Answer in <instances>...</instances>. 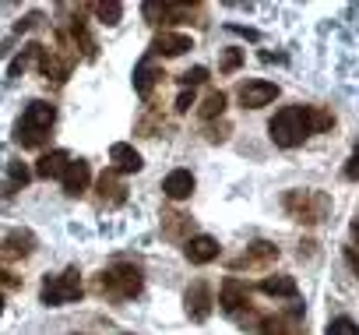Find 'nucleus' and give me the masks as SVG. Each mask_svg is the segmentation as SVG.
<instances>
[{
	"label": "nucleus",
	"instance_id": "nucleus-1",
	"mask_svg": "<svg viewBox=\"0 0 359 335\" xmlns=\"http://www.w3.org/2000/svg\"><path fill=\"white\" fill-rule=\"evenodd\" d=\"M53 124H57V106H50V103H43V99H32V103L25 106L22 120L15 124V141H18L22 148H39V145L50 138Z\"/></svg>",
	"mask_w": 359,
	"mask_h": 335
},
{
	"label": "nucleus",
	"instance_id": "nucleus-2",
	"mask_svg": "<svg viewBox=\"0 0 359 335\" xmlns=\"http://www.w3.org/2000/svg\"><path fill=\"white\" fill-rule=\"evenodd\" d=\"M95 289L102 296H113V300H130V296L141 293V268L130 265V261H116V265L99 272Z\"/></svg>",
	"mask_w": 359,
	"mask_h": 335
},
{
	"label": "nucleus",
	"instance_id": "nucleus-3",
	"mask_svg": "<svg viewBox=\"0 0 359 335\" xmlns=\"http://www.w3.org/2000/svg\"><path fill=\"white\" fill-rule=\"evenodd\" d=\"M268 134H271V141H275L278 148H296V145H303V138H310L303 106H282V110L271 117Z\"/></svg>",
	"mask_w": 359,
	"mask_h": 335
},
{
	"label": "nucleus",
	"instance_id": "nucleus-4",
	"mask_svg": "<svg viewBox=\"0 0 359 335\" xmlns=\"http://www.w3.org/2000/svg\"><path fill=\"white\" fill-rule=\"evenodd\" d=\"M81 293H85L81 272H78V268H64L60 275H46V279H43L39 300H43L46 307H64V303L81 300Z\"/></svg>",
	"mask_w": 359,
	"mask_h": 335
},
{
	"label": "nucleus",
	"instance_id": "nucleus-5",
	"mask_svg": "<svg viewBox=\"0 0 359 335\" xmlns=\"http://www.w3.org/2000/svg\"><path fill=\"white\" fill-rule=\"evenodd\" d=\"M327 209H331V202H327V195H320V191H289V195H285V212H289L296 223L313 226V223H320V219L327 216Z\"/></svg>",
	"mask_w": 359,
	"mask_h": 335
},
{
	"label": "nucleus",
	"instance_id": "nucleus-6",
	"mask_svg": "<svg viewBox=\"0 0 359 335\" xmlns=\"http://www.w3.org/2000/svg\"><path fill=\"white\" fill-rule=\"evenodd\" d=\"M36 64H39V71L46 74V78H53V81H64L67 74H71V53L64 50V46H57V50H46V46H39V57H36Z\"/></svg>",
	"mask_w": 359,
	"mask_h": 335
},
{
	"label": "nucleus",
	"instance_id": "nucleus-7",
	"mask_svg": "<svg viewBox=\"0 0 359 335\" xmlns=\"http://www.w3.org/2000/svg\"><path fill=\"white\" fill-rule=\"evenodd\" d=\"M187 50H194V39L184 32H158L151 39V57H184Z\"/></svg>",
	"mask_w": 359,
	"mask_h": 335
},
{
	"label": "nucleus",
	"instance_id": "nucleus-8",
	"mask_svg": "<svg viewBox=\"0 0 359 335\" xmlns=\"http://www.w3.org/2000/svg\"><path fill=\"white\" fill-rule=\"evenodd\" d=\"M88 180H92V166H88L85 159H71V162H67V170L60 173L64 195H71V198L85 195V191H88Z\"/></svg>",
	"mask_w": 359,
	"mask_h": 335
},
{
	"label": "nucleus",
	"instance_id": "nucleus-9",
	"mask_svg": "<svg viewBox=\"0 0 359 335\" xmlns=\"http://www.w3.org/2000/svg\"><path fill=\"white\" fill-rule=\"evenodd\" d=\"M271 99H278V85H271V81H243L240 85V106L243 110H261Z\"/></svg>",
	"mask_w": 359,
	"mask_h": 335
},
{
	"label": "nucleus",
	"instance_id": "nucleus-10",
	"mask_svg": "<svg viewBox=\"0 0 359 335\" xmlns=\"http://www.w3.org/2000/svg\"><path fill=\"white\" fill-rule=\"evenodd\" d=\"M219 303L229 310V314H240L243 307H250V286L243 282V279H236V275H229L226 282H222V293H219Z\"/></svg>",
	"mask_w": 359,
	"mask_h": 335
},
{
	"label": "nucleus",
	"instance_id": "nucleus-11",
	"mask_svg": "<svg viewBox=\"0 0 359 335\" xmlns=\"http://www.w3.org/2000/svg\"><path fill=\"white\" fill-rule=\"evenodd\" d=\"M184 303H187V314H191V321H208V314H212V289H208V282H191V289H187V296H184Z\"/></svg>",
	"mask_w": 359,
	"mask_h": 335
},
{
	"label": "nucleus",
	"instance_id": "nucleus-12",
	"mask_svg": "<svg viewBox=\"0 0 359 335\" xmlns=\"http://www.w3.org/2000/svg\"><path fill=\"white\" fill-rule=\"evenodd\" d=\"M95 191H99V202H102L106 209H116V205L127 202V188L120 184V173H116V170H106V173L95 180Z\"/></svg>",
	"mask_w": 359,
	"mask_h": 335
},
{
	"label": "nucleus",
	"instance_id": "nucleus-13",
	"mask_svg": "<svg viewBox=\"0 0 359 335\" xmlns=\"http://www.w3.org/2000/svg\"><path fill=\"white\" fill-rule=\"evenodd\" d=\"M184 254H187V261H191V265H208V261H215V258H219V240H215V237H208V233H198V237H191V240H187Z\"/></svg>",
	"mask_w": 359,
	"mask_h": 335
},
{
	"label": "nucleus",
	"instance_id": "nucleus-14",
	"mask_svg": "<svg viewBox=\"0 0 359 335\" xmlns=\"http://www.w3.org/2000/svg\"><path fill=\"white\" fill-rule=\"evenodd\" d=\"M162 195L169 202H187L194 195V173L191 170H172L165 180H162Z\"/></svg>",
	"mask_w": 359,
	"mask_h": 335
},
{
	"label": "nucleus",
	"instance_id": "nucleus-15",
	"mask_svg": "<svg viewBox=\"0 0 359 335\" xmlns=\"http://www.w3.org/2000/svg\"><path fill=\"white\" fill-rule=\"evenodd\" d=\"M109 162H113V170L116 173H137L141 170V152L134 148V145H127V141H116L113 148H109Z\"/></svg>",
	"mask_w": 359,
	"mask_h": 335
},
{
	"label": "nucleus",
	"instance_id": "nucleus-16",
	"mask_svg": "<svg viewBox=\"0 0 359 335\" xmlns=\"http://www.w3.org/2000/svg\"><path fill=\"white\" fill-rule=\"evenodd\" d=\"M67 162H71V155H67L64 148H53V152L39 155V162H36V177H39V180H60V173L67 170Z\"/></svg>",
	"mask_w": 359,
	"mask_h": 335
},
{
	"label": "nucleus",
	"instance_id": "nucleus-17",
	"mask_svg": "<svg viewBox=\"0 0 359 335\" xmlns=\"http://www.w3.org/2000/svg\"><path fill=\"white\" fill-rule=\"evenodd\" d=\"M144 18L148 22H184V18H191V4H158V0H148L144 4Z\"/></svg>",
	"mask_w": 359,
	"mask_h": 335
},
{
	"label": "nucleus",
	"instance_id": "nucleus-18",
	"mask_svg": "<svg viewBox=\"0 0 359 335\" xmlns=\"http://www.w3.org/2000/svg\"><path fill=\"white\" fill-rule=\"evenodd\" d=\"M158 78H165L162 74V67H155V60H151V53L134 67V88L141 92V96H151V85L158 81Z\"/></svg>",
	"mask_w": 359,
	"mask_h": 335
},
{
	"label": "nucleus",
	"instance_id": "nucleus-19",
	"mask_svg": "<svg viewBox=\"0 0 359 335\" xmlns=\"http://www.w3.org/2000/svg\"><path fill=\"white\" fill-rule=\"evenodd\" d=\"M275 258H278V247H271V244H250L247 254L236 261V268H240V265H247V268H261V265H271Z\"/></svg>",
	"mask_w": 359,
	"mask_h": 335
},
{
	"label": "nucleus",
	"instance_id": "nucleus-20",
	"mask_svg": "<svg viewBox=\"0 0 359 335\" xmlns=\"http://www.w3.org/2000/svg\"><path fill=\"white\" fill-rule=\"evenodd\" d=\"M261 293L264 296H285V300H292L296 296V279L292 275H264L261 279Z\"/></svg>",
	"mask_w": 359,
	"mask_h": 335
},
{
	"label": "nucleus",
	"instance_id": "nucleus-21",
	"mask_svg": "<svg viewBox=\"0 0 359 335\" xmlns=\"http://www.w3.org/2000/svg\"><path fill=\"white\" fill-rule=\"evenodd\" d=\"M303 117H306L310 134H320V131H331L334 127V113L324 110V106H303Z\"/></svg>",
	"mask_w": 359,
	"mask_h": 335
},
{
	"label": "nucleus",
	"instance_id": "nucleus-22",
	"mask_svg": "<svg viewBox=\"0 0 359 335\" xmlns=\"http://www.w3.org/2000/svg\"><path fill=\"white\" fill-rule=\"evenodd\" d=\"M92 11L99 15V22H102V25H116V22H120V15H123V4H120V0H95Z\"/></svg>",
	"mask_w": 359,
	"mask_h": 335
},
{
	"label": "nucleus",
	"instance_id": "nucleus-23",
	"mask_svg": "<svg viewBox=\"0 0 359 335\" xmlns=\"http://www.w3.org/2000/svg\"><path fill=\"white\" fill-rule=\"evenodd\" d=\"M222 110H226V92H208V99L201 103V120H215V117H222Z\"/></svg>",
	"mask_w": 359,
	"mask_h": 335
},
{
	"label": "nucleus",
	"instance_id": "nucleus-24",
	"mask_svg": "<svg viewBox=\"0 0 359 335\" xmlns=\"http://www.w3.org/2000/svg\"><path fill=\"white\" fill-rule=\"evenodd\" d=\"M36 57H39V43H29V46H25V50H22L15 60H11V78H18L29 64H36Z\"/></svg>",
	"mask_w": 359,
	"mask_h": 335
},
{
	"label": "nucleus",
	"instance_id": "nucleus-25",
	"mask_svg": "<svg viewBox=\"0 0 359 335\" xmlns=\"http://www.w3.org/2000/svg\"><path fill=\"white\" fill-rule=\"evenodd\" d=\"M324 335H359V324H355L352 317H334V321L324 328Z\"/></svg>",
	"mask_w": 359,
	"mask_h": 335
},
{
	"label": "nucleus",
	"instance_id": "nucleus-26",
	"mask_svg": "<svg viewBox=\"0 0 359 335\" xmlns=\"http://www.w3.org/2000/svg\"><path fill=\"white\" fill-rule=\"evenodd\" d=\"M201 81H208V67H191V71L180 74V85H184V88H194Z\"/></svg>",
	"mask_w": 359,
	"mask_h": 335
},
{
	"label": "nucleus",
	"instance_id": "nucleus-27",
	"mask_svg": "<svg viewBox=\"0 0 359 335\" xmlns=\"http://www.w3.org/2000/svg\"><path fill=\"white\" fill-rule=\"evenodd\" d=\"M29 180H32L29 166H25V162H11V184H15V188H25Z\"/></svg>",
	"mask_w": 359,
	"mask_h": 335
},
{
	"label": "nucleus",
	"instance_id": "nucleus-28",
	"mask_svg": "<svg viewBox=\"0 0 359 335\" xmlns=\"http://www.w3.org/2000/svg\"><path fill=\"white\" fill-rule=\"evenodd\" d=\"M187 226V216H165V237H176Z\"/></svg>",
	"mask_w": 359,
	"mask_h": 335
},
{
	"label": "nucleus",
	"instance_id": "nucleus-29",
	"mask_svg": "<svg viewBox=\"0 0 359 335\" xmlns=\"http://www.w3.org/2000/svg\"><path fill=\"white\" fill-rule=\"evenodd\" d=\"M191 106H194V88H184V92H180V99H176V110L187 113Z\"/></svg>",
	"mask_w": 359,
	"mask_h": 335
},
{
	"label": "nucleus",
	"instance_id": "nucleus-30",
	"mask_svg": "<svg viewBox=\"0 0 359 335\" xmlns=\"http://www.w3.org/2000/svg\"><path fill=\"white\" fill-rule=\"evenodd\" d=\"M240 60H243V53H240V50H229V53H226V60H222V71H236V67H240Z\"/></svg>",
	"mask_w": 359,
	"mask_h": 335
},
{
	"label": "nucleus",
	"instance_id": "nucleus-31",
	"mask_svg": "<svg viewBox=\"0 0 359 335\" xmlns=\"http://www.w3.org/2000/svg\"><path fill=\"white\" fill-rule=\"evenodd\" d=\"M345 177H348V180H359V152L345 162Z\"/></svg>",
	"mask_w": 359,
	"mask_h": 335
},
{
	"label": "nucleus",
	"instance_id": "nucleus-32",
	"mask_svg": "<svg viewBox=\"0 0 359 335\" xmlns=\"http://www.w3.org/2000/svg\"><path fill=\"white\" fill-rule=\"evenodd\" d=\"M345 261L352 265V272L359 275V247H345Z\"/></svg>",
	"mask_w": 359,
	"mask_h": 335
},
{
	"label": "nucleus",
	"instance_id": "nucleus-33",
	"mask_svg": "<svg viewBox=\"0 0 359 335\" xmlns=\"http://www.w3.org/2000/svg\"><path fill=\"white\" fill-rule=\"evenodd\" d=\"M352 237H355V244H359V216L352 219Z\"/></svg>",
	"mask_w": 359,
	"mask_h": 335
},
{
	"label": "nucleus",
	"instance_id": "nucleus-34",
	"mask_svg": "<svg viewBox=\"0 0 359 335\" xmlns=\"http://www.w3.org/2000/svg\"><path fill=\"white\" fill-rule=\"evenodd\" d=\"M0 310H4V293H0Z\"/></svg>",
	"mask_w": 359,
	"mask_h": 335
}]
</instances>
